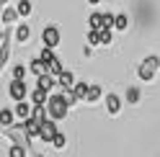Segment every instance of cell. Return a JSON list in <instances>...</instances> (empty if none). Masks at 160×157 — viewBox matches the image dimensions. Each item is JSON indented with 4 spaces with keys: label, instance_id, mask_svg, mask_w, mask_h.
Segmentation results:
<instances>
[{
    "label": "cell",
    "instance_id": "obj_1",
    "mask_svg": "<svg viewBox=\"0 0 160 157\" xmlns=\"http://www.w3.org/2000/svg\"><path fill=\"white\" fill-rule=\"evenodd\" d=\"M47 111H49V119H52V121H62L65 116H67V111H70L65 95L62 93L52 95V98H49V103H47Z\"/></svg>",
    "mask_w": 160,
    "mask_h": 157
},
{
    "label": "cell",
    "instance_id": "obj_2",
    "mask_svg": "<svg viewBox=\"0 0 160 157\" xmlns=\"http://www.w3.org/2000/svg\"><path fill=\"white\" fill-rule=\"evenodd\" d=\"M158 67H160V57H145L142 62H139V67H137V75H139V80H152L155 77V72H158Z\"/></svg>",
    "mask_w": 160,
    "mask_h": 157
},
{
    "label": "cell",
    "instance_id": "obj_3",
    "mask_svg": "<svg viewBox=\"0 0 160 157\" xmlns=\"http://www.w3.org/2000/svg\"><path fill=\"white\" fill-rule=\"evenodd\" d=\"M59 41H62V34H59V28H57V26H47L44 31H42V44H44L47 49L59 46Z\"/></svg>",
    "mask_w": 160,
    "mask_h": 157
},
{
    "label": "cell",
    "instance_id": "obj_4",
    "mask_svg": "<svg viewBox=\"0 0 160 157\" xmlns=\"http://www.w3.org/2000/svg\"><path fill=\"white\" fill-rule=\"evenodd\" d=\"M57 134H59V126H57V121H52V119L39 126V139H42V142H49V144H52Z\"/></svg>",
    "mask_w": 160,
    "mask_h": 157
},
{
    "label": "cell",
    "instance_id": "obj_5",
    "mask_svg": "<svg viewBox=\"0 0 160 157\" xmlns=\"http://www.w3.org/2000/svg\"><path fill=\"white\" fill-rule=\"evenodd\" d=\"M26 93H28V88H26L23 80H11V85H8V95H11L16 103H21L26 98Z\"/></svg>",
    "mask_w": 160,
    "mask_h": 157
},
{
    "label": "cell",
    "instance_id": "obj_6",
    "mask_svg": "<svg viewBox=\"0 0 160 157\" xmlns=\"http://www.w3.org/2000/svg\"><path fill=\"white\" fill-rule=\"evenodd\" d=\"M57 85L62 88V93H70V90H75V85H78V83H75V75L70 72V70H65L62 75L57 77Z\"/></svg>",
    "mask_w": 160,
    "mask_h": 157
},
{
    "label": "cell",
    "instance_id": "obj_7",
    "mask_svg": "<svg viewBox=\"0 0 160 157\" xmlns=\"http://www.w3.org/2000/svg\"><path fill=\"white\" fill-rule=\"evenodd\" d=\"M13 113L18 116V121H28V119H31V113H34V106H28L26 101H21V103H16V108H13Z\"/></svg>",
    "mask_w": 160,
    "mask_h": 157
},
{
    "label": "cell",
    "instance_id": "obj_8",
    "mask_svg": "<svg viewBox=\"0 0 160 157\" xmlns=\"http://www.w3.org/2000/svg\"><path fill=\"white\" fill-rule=\"evenodd\" d=\"M18 126H21V131L28 136V142H31V139H39V126H42V124H36L34 119H28V121L18 124Z\"/></svg>",
    "mask_w": 160,
    "mask_h": 157
},
{
    "label": "cell",
    "instance_id": "obj_9",
    "mask_svg": "<svg viewBox=\"0 0 160 157\" xmlns=\"http://www.w3.org/2000/svg\"><path fill=\"white\" fill-rule=\"evenodd\" d=\"M106 111L111 113V116H116L119 111H122V98H119L116 93H108L106 95Z\"/></svg>",
    "mask_w": 160,
    "mask_h": 157
},
{
    "label": "cell",
    "instance_id": "obj_10",
    "mask_svg": "<svg viewBox=\"0 0 160 157\" xmlns=\"http://www.w3.org/2000/svg\"><path fill=\"white\" fill-rule=\"evenodd\" d=\"M28 70H31L36 77H44V75H49V67H47V62H44V59H39V57H36V59H31Z\"/></svg>",
    "mask_w": 160,
    "mask_h": 157
},
{
    "label": "cell",
    "instance_id": "obj_11",
    "mask_svg": "<svg viewBox=\"0 0 160 157\" xmlns=\"http://www.w3.org/2000/svg\"><path fill=\"white\" fill-rule=\"evenodd\" d=\"M49 98H52V95H49L47 90L36 88V90L31 93V106H47V103H49Z\"/></svg>",
    "mask_w": 160,
    "mask_h": 157
},
{
    "label": "cell",
    "instance_id": "obj_12",
    "mask_svg": "<svg viewBox=\"0 0 160 157\" xmlns=\"http://www.w3.org/2000/svg\"><path fill=\"white\" fill-rule=\"evenodd\" d=\"M88 26H91V31H103V13H91L88 16Z\"/></svg>",
    "mask_w": 160,
    "mask_h": 157
},
{
    "label": "cell",
    "instance_id": "obj_13",
    "mask_svg": "<svg viewBox=\"0 0 160 157\" xmlns=\"http://www.w3.org/2000/svg\"><path fill=\"white\" fill-rule=\"evenodd\" d=\"M8 54H11V34H3V46H0V64L8 62Z\"/></svg>",
    "mask_w": 160,
    "mask_h": 157
},
{
    "label": "cell",
    "instance_id": "obj_14",
    "mask_svg": "<svg viewBox=\"0 0 160 157\" xmlns=\"http://www.w3.org/2000/svg\"><path fill=\"white\" fill-rule=\"evenodd\" d=\"M57 85V77H52V75H44V77H36V88H42V90H52V88Z\"/></svg>",
    "mask_w": 160,
    "mask_h": 157
},
{
    "label": "cell",
    "instance_id": "obj_15",
    "mask_svg": "<svg viewBox=\"0 0 160 157\" xmlns=\"http://www.w3.org/2000/svg\"><path fill=\"white\" fill-rule=\"evenodd\" d=\"M31 119H34L36 124H44V121H49V111H47V106H34Z\"/></svg>",
    "mask_w": 160,
    "mask_h": 157
},
{
    "label": "cell",
    "instance_id": "obj_16",
    "mask_svg": "<svg viewBox=\"0 0 160 157\" xmlns=\"http://www.w3.org/2000/svg\"><path fill=\"white\" fill-rule=\"evenodd\" d=\"M13 111L11 108H3V111H0V126H3V129H11V126H13Z\"/></svg>",
    "mask_w": 160,
    "mask_h": 157
},
{
    "label": "cell",
    "instance_id": "obj_17",
    "mask_svg": "<svg viewBox=\"0 0 160 157\" xmlns=\"http://www.w3.org/2000/svg\"><path fill=\"white\" fill-rule=\"evenodd\" d=\"M72 93H75V98H78V101H88V93H91V85H88V83H78Z\"/></svg>",
    "mask_w": 160,
    "mask_h": 157
},
{
    "label": "cell",
    "instance_id": "obj_18",
    "mask_svg": "<svg viewBox=\"0 0 160 157\" xmlns=\"http://www.w3.org/2000/svg\"><path fill=\"white\" fill-rule=\"evenodd\" d=\"M28 36H31V28H28L26 23H21V26L16 28V39H18L21 44H26V41H28Z\"/></svg>",
    "mask_w": 160,
    "mask_h": 157
},
{
    "label": "cell",
    "instance_id": "obj_19",
    "mask_svg": "<svg viewBox=\"0 0 160 157\" xmlns=\"http://www.w3.org/2000/svg\"><path fill=\"white\" fill-rule=\"evenodd\" d=\"M114 28H116V31H127V28H129V18L124 13H119L116 21H114Z\"/></svg>",
    "mask_w": 160,
    "mask_h": 157
},
{
    "label": "cell",
    "instance_id": "obj_20",
    "mask_svg": "<svg viewBox=\"0 0 160 157\" xmlns=\"http://www.w3.org/2000/svg\"><path fill=\"white\" fill-rule=\"evenodd\" d=\"M28 155V147H21V144H13L8 150V157H26Z\"/></svg>",
    "mask_w": 160,
    "mask_h": 157
},
{
    "label": "cell",
    "instance_id": "obj_21",
    "mask_svg": "<svg viewBox=\"0 0 160 157\" xmlns=\"http://www.w3.org/2000/svg\"><path fill=\"white\" fill-rule=\"evenodd\" d=\"M16 11H18V16H21V18H26L28 13H31V3H28V0H18Z\"/></svg>",
    "mask_w": 160,
    "mask_h": 157
},
{
    "label": "cell",
    "instance_id": "obj_22",
    "mask_svg": "<svg viewBox=\"0 0 160 157\" xmlns=\"http://www.w3.org/2000/svg\"><path fill=\"white\" fill-rule=\"evenodd\" d=\"M47 67H49V75H52V77H59V75L65 72V70H62V62H59V59H54V62H49Z\"/></svg>",
    "mask_w": 160,
    "mask_h": 157
},
{
    "label": "cell",
    "instance_id": "obj_23",
    "mask_svg": "<svg viewBox=\"0 0 160 157\" xmlns=\"http://www.w3.org/2000/svg\"><path fill=\"white\" fill-rule=\"evenodd\" d=\"M16 18H18V11H13V8H5V11H3V23H5V26L13 23Z\"/></svg>",
    "mask_w": 160,
    "mask_h": 157
},
{
    "label": "cell",
    "instance_id": "obj_24",
    "mask_svg": "<svg viewBox=\"0 0 160 157\" xmlns=\"http://www.w3.org/2000/svg\"><path fill=\"white\" fill-rule=\"evenodd\" d=\"M88 46H98L101 44V31H88Z\"/></svg>",
    "mask_w": 160,
    "mask_h": 157
},
{
    "label": "cell",
    "instance_id": "obj_25",
    "mask_svg": "<svg viewBox=\"0 0 160 157\" xmlns=\"http://www.w3.org/2000/svg\"><path fill=\"white\" fill-rule=\"evenodd\" d=\"M39 59H44L47 64H49V62H54V59H57V57H54V49H47V46H44V49H42V54H39Z\"/></svg>",
    "mask_w": 160,
    "mask_h": 157
},
{
    "label": "cell",
    "instance_id": "obj_26",
    "mask_svg": "<svg viewBox=\"0 0 160 157\" xmlns=\"http://www.w3.org/2000/svg\"><path fill=\"white\" fill-rule=\"evenodd\" d=\"M101 98V85H91V93H88V103H96Z\"/></svg>",
    "mask_w": 160,
    "mask_h": 157
},
{
    "label": "cell",
    "instance_id": "obj_27",
    "mask_svg": "<svg viewBox=\"0 0 160 157\" xmlns=\"http://www.w3.org/2000/svg\"><path fill=\"white\" fill-rule=\"evenodd\" d=\"M127 103H139V90H137V88H129V90H127Z\"/></svg>",
    "mask_w": 160,
    "mask_h": 157
},
{
    "label": "cell",
    "instance_id": "obj_28",
    "mask_svg": "<svg viewBox=\"0 0 160 157\" xmlns=\"http://www.w3.org/2000/svg\"><path fill=\"white\" fill-rule=\"evenodd\" d=\"M67 144V136L62 134V131H59L57 136H54V142H52V147H54V150H62V147Z\"/></svg>",
    "mask_w": 160,
    "mask_h": 157
},
{
    "label": "cell",
    "instance_id": "obj_29",
    "mask_svg": "<svg viewBox=\"0 0 160 157\" xmlns=\"http://www.w3.org/2000/svg\"><path fill=\"white\" fill-rule=\"evenodd\" d=\"M23 77H26V67L23 64H16L13 67V80H23Z\"/></svg>",
    "mask_w": 160,
    "mask_h": 157
},
{
    "label": "cell",
    "instance_id": "obj_30",
    "mask_svg": "<svg viewBox=\"0 0 160 157\" xmlns=\"http://www.w3.org/2000/svg\"><path fill=\"white\" fill-rule=\"evenodd\" d=\"M101 44H111V28H103L101 31Z\"/></svg>",
    "mask_w": 160,
    "mask_h": 157
},
{
    "label": "cell",
    "instance_id": "obj_31",
    "mask_svg": "<svg viewBox=\"0 0 160 157\" xmlns=\"http://www.w3.org/2000/svg\"><path fill=\"white\" fill-rule=\"evenodd\" d=\"M88 3H91V5H98V3H101V0H88Z\"/></svg>",
    "mask_w": 160,
    "mask_h": 157
},
{
    "label": "cell",
    "instance_id": "obj_32",
    "mask_svg": "<svg viewBox=\"0 0 160 157\" xmlns=\"http://www.w3.org/2000/svg\"><path fill=\"white\" fill-rule=\"evenodd\" d=\"M0 3H3V5H5V3H8V0H0Z\"/></svg>",
    "mask_w": 160,
    "mask_h": 157
}]
</instances>
